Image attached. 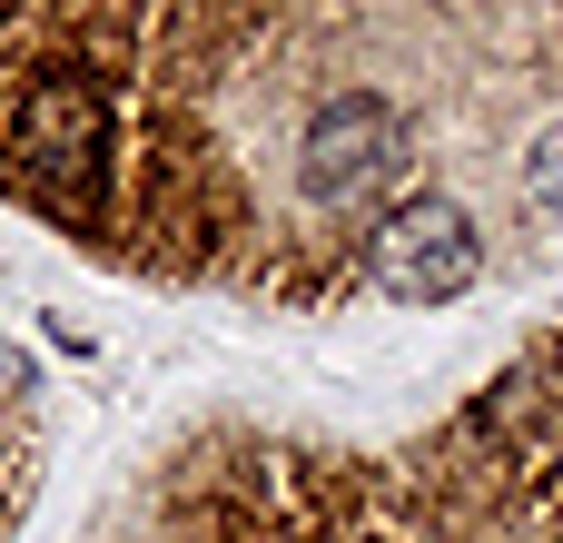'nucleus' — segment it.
Here are the masks:
<instances>
[{"label": "nucleus", "instance_id": "f257e3e1", "mask_svg": "<svg viewBox=\"0 0 563 543\" xmlns=\"http://www.w3.org/2000/svg\"><path fill=\"white\" fill-rule=\"evenodd\" d=\"M119 178V99L89 59H0V188L49 218H99Z\"/></svg>", "mask_w": 563, "mask_h": 543}, {"label": "nucleus", "instance_id": "20e7f679", "mask_svg": "<svg viewBox=\"0 0 563 543\" xmlns=\"http://www.w3.org/2000/svg\"><path fill=\"white\" fill-rule=\"evenodd\" d=\"M525 198H534L544 218H563V129L534 138V158H525Z\"/></svg>", "mask_w": 563, "mask_h": 543}, {"label": "nucleus", "instance_id": "f03ea898", "mask_svg": "<svg viewBox=\"0 0 563 543\" xmlns=\"http://www.w3.org/2000/svg\"><path fill=\"white\" fill-rule=\"evenodd\" d=\"M406 178V119L376 89H327L297 129V188L317 208H366L376 188Z\"/></svg>", "mask_w": 563, "mask_h": 543}, {"label": "nucleus", "instance_id": "39448f33", "mask_svg": "<svg viewBox=\"0 0 563 543\" xmlns=\"http://www.w3.org/2000/svg\"><path fill=\"white\" fill-rule=\"evenodd\" d=\"M30 386H40V366H30V356H20V346H10V336H0V406H20V396H30Z\"/></svg>", "mask_w": 563, "mask_h": 543}, {"label": "nucleus", "instance_id": "7ed1b4c3", "mask_svg": "<svg viewBox=\"0 0 563 543\" xmlns=\"http://www.w3.org/2000/svg\"><path fill=\"white\" fill-rule=\"evenodd\" d=\"M366 277L396 307H455L485 277V237H475V218L455 198H396L366 228Z\"/></svg>", "mask_w": 563, "mask_h": 543}]
</instances>
